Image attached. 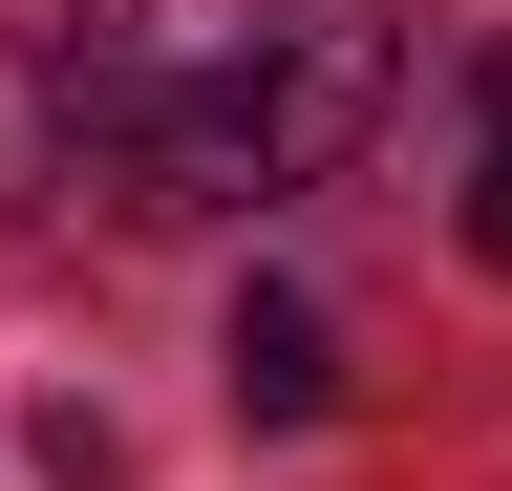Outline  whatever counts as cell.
Returning a JSON list of instances; mask_svg holds the SVG:
<instances>
[{
    "instance_id": "6da1fadb",
    "label": "cell",
    "mask_w": 512,
    "mask_h": 491,
    "mask_svg": "<svg viewBox=\"0 0 512 491\" xmlns=\"http://www.w3.org/2000/svg\"><path fill=\"white\" fill-rule=\"evenodd\" d=\"M384 86H406L384 0H64L22 129H64V193L107 214H256L320 193L384 129Z\"/></svg>"
},
{
    "instance_id": "7a4b0ae2",
    "label": "cell",
    "mask_w": 512,
    "mask_h": 491,
    "mask_svg": "<svg viewBox=\"0 0 512 491\" xmlns=\"http://www.w3.org/2000/svg\"><path fill=\"white\" fill-rule=\"evenodd\" d=\"M235 406H256V427H320V406H342V363H320V299H278V278L235 299Z\"/></svg>"
},
{
    "instance_id": "3957f363",
    "label": "cell",
    "mask_w": 512,
    "mask_h": 491,
    "mask_svg": "<svg viewBox=\"0 0 512 491\" xmlns=\"http://www.w3.org/2000/svg\"><path fill=\"white\" fill-rule=\"evenodd\" d=\"M470 257L512 278V43H491V171H470Z\"/></svg>"
}]
</instances>
